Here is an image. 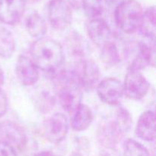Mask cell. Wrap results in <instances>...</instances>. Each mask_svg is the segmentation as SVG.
Instances as JSON below:
<instances>
[{"label": "cell", "instance_id": "17", "mask_svg": "<svg viewBox=\"0 0 156 156\" xmlns=\"http://www.w3.org/2000/svg\"><path fill=\"white\" fill-rule=\"evenodd\" d=\"M139 30L143 36L148 40L155 41V9L152 6L143 12V18Z\"/></svg>", "mask_w": 156, "mask_h": 156}, {"label": "cell", "instance_id": "24", "mask_svg": "<svg viewBox=\"0 0 156 156\" xmlns=\"http://www.w3.org/2000/svg\"><path fill=\"white\" fill-rule=\"evenodd\" d=\"M8 98L5 91L0 88V118L5 115L8 111Z\"/></svg>", "mask_w": 156, "mask_h": 156}, {"label": "cell", "instance_id": "23", "mask_svg": "<svg viewBox=\"0 0 156 156\" xmlns=\"http://www.w3.org/2000/svg\"><path fill=\"white\" fill-rule=\"evenodd\" d=\"M0 156H17L15 147L5 140H0Z\"/></svg>", "mask_w": 156, "mask_h": 156}, {"label": "cell", "instance_id": "28", "mask_svg": "<svg viewBox=\"0 0 156 156\" xmlns=\"http://www.w3.org/2000/svg\"><path fill=\"white\" fill-rule=\"evenodd\" d=\"M3 82H4V73H3L2 68L0 67V87L2 85Z\"/></svg>", "mask_w": 156, "mask_h": 156}, {"label": "cell", "instance_id": "1", "mask_svg": "<svg viewBox=\"0 0 156 156\" xmlns=\"http://www.w3.org/2000/svg\"><path fill=\"white\" fill-rule=\"evenodd\" d=\"M30 59L38 69L56 73L65 59L62 45L55 40L42 37L36 40L30 47Z\"/></svg>", "mask_w": 156, "mask_h": 156}, {"label": "cell", "instance_id": "18", "mask_svg": "<svg viewBox=\"0 0 156 156\" xmlns=\"http://www.w3.org/2000/svg\"><path fill=\"white\" fill-rule=\"evenodd\" d=\"M15 41L13 34L6 27L0 26V57L9 59L15 50Z\"/></svg>", "mask_w": 156, "mask_h": 156}, {"label": "cell", "instance_id": "5", "mask_svg": "<svg viewBox=\"0 0 156 156\" xmlns=\"http://www.w3.org/2000/svg\"><path fill=\"white\" fill-rule=\"evenodd\" d=\"M123 93L131 100H141L149 92L150 84L140 71L129 69L125 77Z\"/></svg>", "mask_w": 156, "mask_h": 156}, {"label": "cell", "instance_id": "19", "mask_svg": "<svg viewBox=\"0 0 156 156\" xmlns=\"http://www.w3.org/2000/svg\"><path fill=\"white\" fill-rule=\"evenodd\" d=\"M101 47V58L106 65L113 66L114 65H117L120 62V53H119L117 46L114 42L111 41V42L102 46Z\"/></svg>", "mask_w": 156, "mask_h": 156}, {"label": "cell", "instance_id": "27", "mask_svg": "<svg viewBox=\"0 0 156 156\" xmlns=\"http://www.w3.org/2000/svg\"><path fill=\"white\" fill-rule=\"evenodd\" d=\"M34 156H55V155L53 152H49V151H43V152H40L35 154Z\"/></svg>", "mask_w": 156, "mask_h": 156}, {"label": "cell", "instance_id": "13", "mask_svg": "<svg viewBox=\"0 0 156 156\" xmlns=\"http://www.w3.org/2000/svg\"><path fill=\"white\" fill-rule=\"evenodd\" d=\"M136 134L141 140L147 142L155 139V115L152 111H145L140 115L135 129Z\"/></svg>", "mask_w": 156, "mask_h": 156}, {"label": "cell", "instance_id": "16", "mask_svg": "<svg viewBox=\"0 0 156 156\" xmlns=\"http://www.w3.org/2000/svg\"><path fill=\"white\" fill-rule=\"evenodd\" d=\"M26 29L32 37L37 39L44 37L47 31L46 21L37 12L30 14L26 19Z\"/></svg>", "mask_w": 156, "mask_h": 156}, {"label": "cell", "instance_id": "20", "mask_svg": "<svg viewBox=\"0 0 156 156\" xmlns=\"http://www.w3.org/2000/svg\"><path fill=\"white\" fill-rule=\"evenodd\" d=\"M81 5L88 18H97L104 12L103 0H81Z\"/></svg>", "mask_w": 156, "mask_h": 156}, {"label": "cell", "instance_id": "6", "mask_svg": "<svg viewBox=\"0 0 156 156\" xmlns=\"http://www.w3.org/2000/svg\"><path fill=\"white\" fill-rule=\"evenodd\" d=\"M44 135L51 143L62 142L69 132L67 117L61 113H56L50 116L44 123Z\"/></svg>", "mask_w": 156, "mask_h": 156}, {"label": "cell", "instance_id": "7", "mask_svg": "<svg viewBox=\"0 0 156 156\" xmlns=\"http://www.w3.org/2000/svg\"><path fill=\"white\" fill-rule=\"evenodd\" d=\"M97 93L104 103L112 106L118 105L124 94L123 84L116 78L103 79L98 85Z\"/></svg>", "mask_w": 156, "mask_h": 156}, {"label": "cell", "instance_id": "9", "mask_svg": "<svg viewBox=\"0 0 156 156\" xmlns=\"http://www.w3.org/2000/svg\"><path fill=\"white\" fill-rule=\"evenodd\" d=\"M15 73L19 82L25 86H32L39 79V69L31 59L24 54L18 56Z\"/></svg>", "mask_w": 156, "mask_h": 156}, {"label": "cell", "instance_id": "26", "mask_svg": "<svg viewBox=\"0 0 156 156\" xmlns=\"http://www.w3.org/2000/svg\"><path fill=\"white\" fill-rule=\"evenodd\" d=\"M68 4L70 7H73L74 9H79L81 6V0H68Z\"/></svg>", "mask_w": 156, "mask_h": 156}, {"label": "cell", "instance_id": "15", "mask_svg": "<svg viewBox=\"0 0 156 156\" xmlns=\"http://www.w3.org/2000/svg\"><path fill=\"white\" fill-rule=\"evenodd\" d=\"M0 131L3 136L6 138L5 141L10 143L12 146L13 143L18 147H22L25 144V134L22 129L15 123L10 122L3 123L0 126Z\"/></svg>", "mask_w": 156, "mask_h": 156}, {"label": "cell", "instance_id": "25", "mask_svg": "<svg viewBox=\"0 0 156 156\" xmlns=\"http://www.w3.org/2000/svg\"><path fill=\"white\" fill-rule=\"evenodd\" d=\"M124 1H126V0H105V2L108 9H113L114 11Z\"/></svg>", "mask_w": 156, "mask_h": 156}, {"label": "cell", "instance_id": "10", "mask_svg": "<svg viewBox=\"0 0 156 156\" xmlns=\"http://www.w3.org/2000/svg\"><path fill=\"white\" fill-rule=\"evenodd\" d=\"M26 8V0H0V21L14 25L21 20Z\"/></svg>", "mask_w": 156, "mask_h": 156}, {"label": "cell", "instance_id": "2", "mask_svg": "<svg viewBox=\"0 0 156 156\" xmlns=\"http://www.w3.org/2000/svg\"><path fill=\"white\" fill-rule=\"evenodd\" d=\"M55 90L61 107L69 114H73L81 105L82 88L76 73L59 72L54 76Z\"/></svg>", "mask_w": 156, "mask_h": 156}, {"label": "cell", "instance_id": "3", "mask_svg": "<svg viewBox=\"0 0 156 156\" xmlns=\"http://www.w3.org/2000/svg\"><path fill=\"white\" fill-rule=\"evenodd\" d=\"M114 12L116 24L126 34L139 30L143 15L141 4L136 0H126L120 5Z\"/></svg>", "mask_w": 156, "mask_h": 156}, {"label": "cell", "instance_id": "14", "mask_svg": "<svg viewBox=\"0 0 156 156\" xmlns=\"http://www.w3.org/2000/svg\"><path fill=\"white\" fill-rule=\"evenodd\" d=\"M92 121L93 114L91 110L87 105L81 104L73 112L71 126L75 131L82 132L88 129L91 126Z\"/></svg>", "mask_w": 156, "mask_h": 156}, {"label": "cell", "instance_id": "8", "mask_svg": "<svg viewBox=\"0 0 156 156\" xmlns=\"http://www.w3.org/2000/svg\"><path fill=\"white\" fill-rule=\"evenodd\" d=\"M82 85V89L91 90L95 85L100 77L98 65L92 59H82L74 70Z\"/></svg>", "mask_w": 156, "mask_h": 156}, {"label": "cell", "instance_id": "12", "mask_svg": "<svg viewBox=\"0 0 156 156\" xmlns=\"http://www.w3.org/2000/svg\"><path fill=\"white\" fill-rule=\"evenodd\" d=\"M155 41H151L150 44L140 41L137 45L136 55L132 62L129 69L140 71L147 66H155Z\"/></svg>", "mask_w": 156, "mask_h": 156}, {"label": "cell", "instance_id": "21", "mask_svg": "<svg viewBox=\"0 0 156 156\" xmlns=\"http://www.w3.org/2000/svg\"><path fill=\"white\" fill-rule=\"evenodd\" d=\"M124 156H150L149 150L139 142L128 139L123 144Z\"/></svg>", "mask_w": 156, "mask_h": 156}, {"label": "cell", "instance_id": "4", "mask_svg": "<svg viewBox=\"0 0 156 156\" xmlns=\"http://www.w3.org/2000/svg\"><path fill=\"white\" fill-rule=\"evenodd\" d=\"M47 16L51 27L59 30L67 28L73 19L71 7L66 0H50L47 5Z\"/></svg>", "mask_w": 156, "mask_h": 156}, {"label": "cell", "instance_id": "11", "mask_svg": "<svg viewBox=\"0 0 156 156\" xmlns=\"http://www.w3.org/2000/svg\"><path fill=\"white\" fill-rule=\"evenodd\" d=\"M87 32L90 39L99 47L111 42L112 31L108 23L100 18L90 19L87 24Z\"/></svg>", "mask_w": 156, "mask_h": 156}, {"label": "cell", "instance_id": "29", "mask_svg": "<svg viewBox=\"0 0 156 156\" xmlns=\"http://www.w3.org/2000/svg\"><path fill=\"white\" fill-rule=\"evenodd\" d=\"M71 156H82L81 155H79V154H77V153H76V154H73V155H72Z\"/></svg>", "mask_w": 156, "mask_h": 156}, {"label": "cell", "instance_id": "22", "mask_svg": "<svg viewBox=\"0 0 156 156\" xmlns=\"http://www.w3.org/2000/svg\"><path fill=\"white\" fill-rule=\"evenodd\" d=\"M82 39L78 35H73L68 41V46L67 48L70 50L72 55L76 56H83L85 53V44Z\"/></svg>", "mask_w": 156, "mask_h": 156}]
</instances>
